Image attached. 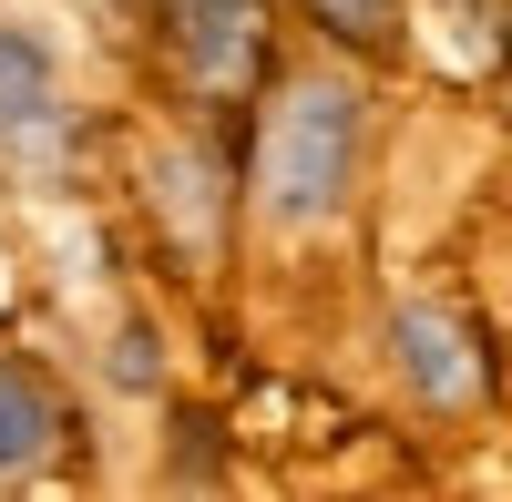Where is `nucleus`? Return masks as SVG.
<instances>
[{"label":"nucleus","instance_id":"1","mask_svg":"<svg viewBox=\"0 0 512 502\" xmlns=\"http://www.w3.org/2000/svg\"><path fill=\"white\" fill-rule=\"evenodd\" d=\"M359 175V82L349 72H297L267 113V154H256V205L267 226H328Z\"/></svg>","mask_w":512,"mask_h":502},{"label":"nucleus","instance_id":"2","mask_svg":"<svg viewBox=\"0 0 512 502\" xmlns=\"http://www.w3.org/2000/svg\"><path fill=\"white\" fill-rule=\"evenodd\" d=\"M390 349H400V380L431 400V410L482 400V349H472V328H461V318H441V308H400V318H390Z\"/></svg>","mask_w":512,"mask_h":502},{"label":"nucleus","instance_id":"3","mask_svg":"<svg viewBox=\"0 0 512 502\" xmlns=\"http://www.w3.org/2000/svg\"><path fill=\"white\" fill-rule=\"evenodd\" d=\"M62 103V62H52V41L21 31V21H0V134H41Z\"/></svg>","mask_w":512,"mask_h":502},{"label":"nucleus","instance_id":"4","mask_svg":"<svg viewBox=\"0 0 512 502\" xmlns=\"http://www.w3.org/2000/svg\"><path fill=\"white\" fill-rule=\"evenodd\" d=\"M52 441H62V410H52V390H41L21 359H0V472H31Z\"/></svg>","mask_w":512,"mask_h":502},{"label":"nucleus","instance_id":"5","mask_svg":"<svg viewBox=\"0 0 512 502\" xmlns=\"http://www.w3.org/2000/svg\"><path fill=\"white\" fill-rule=\"evenodd\" d=\"M175 41H185V62L205 72V82H226V72H246V0H175Z\"/></svg>","mask_w":512,"mask_h":502},{"label":"nucleus","instance_id":"6","mask_svg":"<svg viewBox=\"0 0 512 502\" xmlns=\"http://www.w3.org/2000/svg\"><path fill=\"white\" fill-rule=\"evenodd\" d=\"M308 11L338 31V41H379V31H390V11H400V0H308Z\"/></svg>","mask_w":512,"mask_h":502},{"label":"nucleus","instance_id":"7","mask_svg":"<svg viewBox=\"0 0 512 502\" xmlns=\"http://www.w3.org/2000/svg\"><path fill=\"white\" fill-rule=\"evenodd\" d=\"M113 380H123V390L154 380V339H144V328H134V339H113Z\"/></svg>","mask_w":512,"mask_h":502}]
</instances>
